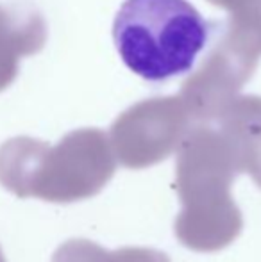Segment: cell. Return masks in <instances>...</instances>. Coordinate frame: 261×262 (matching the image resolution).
Segmentation results:
<instances>
[{
  "label": "cell",
  "mask_w": 261,
  "mask_h": 262,
  "mask_svg": "<svg viewBox=\"0 0 261 262\" xmlns=\"http://www.w3.org/2000/svg\"><path fill=\"white\" fill-rule=\"evenodd\" d=\"M47 24L31 4L0 6V91L7 90L18 75L25 55H34L45 47Z\"/></svg>",
  "instance_id": "cell-5"
},
{
  "label": "cell",
  "mask_w": 261,
  "mask_h": 262,
  "mask_svg": "<svg viewBox=\"0 0 261 262\" xmlns=\"http://www.w3.org/2000/svg\"><path fill=\"white\" fill-rule=\"evenodd\" d=\"M208 2L229 11V14H254V16H261V0H208Z\"/></svg>",
  "instance_id": "cell-7"
},
{
  "label": "cell",
  "mask_w": 261,
  "mask_h": 262,
  "mask_svg": "<svg viewBox=\"0 0 261 262\" xmlns=\"http://www.w3.org/2000/svg\"><path fill=\"white\" fill-rule=\"evenodd\" d=\"M233 141L242 169L252 173L261 186V97H234L213 120Z\"/></svg>",
  "instance_id": "cell-6"
},
{
  "label": "cell",
  "mask_w": 261,
  "mask_h": 262,
  "mask_svg": "<svg viewBox=\"0 0 261 262\" xmlns=\"http://www.w3.org/2000/svg\"><path fill=\"white\" fill-rule=\"evenodd\" d=\"M240 169L236 148L218 125L198 121L190 127L177 159L181 196L190 205L175 223V232L186 246L215 250L236 237L242 220L227 187Z\"/></svg>",
  "instance_id": "cell-1"
},
{
  "label": "cell",
  "mask_w": 261,
  "mask_h": 262,
  "mask_svg": "<svg viewBox=\"0 0 261 262\" xmlns=\"http://www.w3.org/2000/svg\"><path fill=\"white\" fill-rule=\"evenodd\" d=\"M209 32L211 24L188 0H126L113 21L124 64L149 82L188 73Z\"/></svg>",
  "instance_id": "cell-2"
},
{
  "label": "cell",
  "mask_w": 261,
  "mask_h": 262,
  "mask_svg": "<svg viewBox=\"0 0 261 262\" xmlns=\"http://www.w3.org/2000/svg\"><path fill=\"white\" fill-rule=\"evenodd\" d=\"M261 57V16L229 14L200 66L185 80L181 100L193 123L209 121L251 80Z\"/></svg>",
  "instance_id": "cell-3"
},
{
  "label": "cell",
  "mask_w": 261,
  "mask_h": 262,
  "mask_svg": "<svg viewBox=\"0 0 261 262\" xmlns=\"http://www.w3.org/2000/svg\"><path fill=\"white\" fill-rule=\"evenodd\" d=\"M193 120L181 97L143 100L111 127V148L126 168H147L179 148Z\"/></svg>",
  "instance_id": "cell-4"
}]
</instances>
